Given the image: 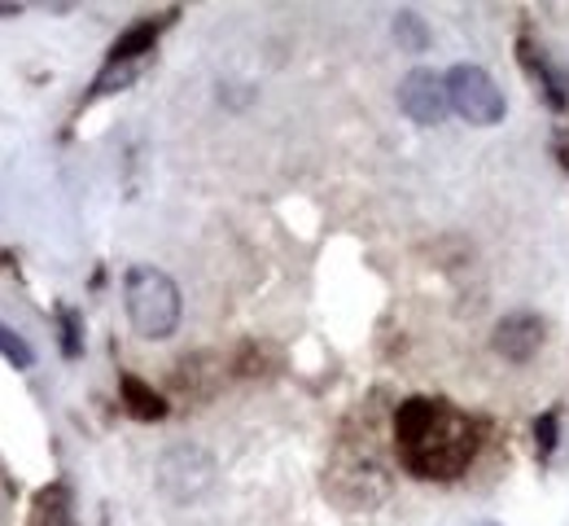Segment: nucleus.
Listing matches in <instances>:
<instances>
[{
    "mask_svg": "<svg viewBox=\"0 0 569 526\" xmlns=\"http://www.w3.org/2000/svg\"><path fill=\"white\" fill-rule=\"evenodd\" d=\"M395 444L417 478H456L473 456V421L438 399H408L395 417Z\"/></svg>",
    "mask_w": 569,
    "mask_h": 526,
    "instance_id": "obj_1",
    "label": "nucleus"
},
{
    "mask_svg": "<svg viewBox=\"0 0 569 526\" xmlns=\"http://www.w3.org/2000/svg\"><path fill=\"white\" fill-rule=\"evenodd\" d=\"M123 307L132 329L149 343L171 338L180 329V286L153 264H137L123 272Z\"/></svg>",
    "mask_w": 569,
    "mask_h": 526,
    "instance_id": "obj_2",
    "label": "nucleus"
},
{
    "mask_svg": "<svg viewBox=\"0 0 569 526\" xmlns=\"http://www.w3.org/2000/svg\"><path fill=\"white\" fill-rule=\"evenodd\" d=\"M447 97H451V110L473 128H496L508 115V101H503L491 71L473 67V62H460V67L447 71Z\"/></svg>",
    "mask_w": 569,
    "mask_h": 526,
    "instance_id": "obj_3",
    "label": "nucleus"
},
{
    "mask_svg": "<svg viewBox=\"0 0 569 526\" xmlns=\"http://www.w3.org/2000/svg\"><path fill=\"white\" fill-rule=\"evenodd\" d=\"M399 110L421 123V128H438L447 115H451V97H447V76L417 67L399 79Z\"/></svg>",
    "mask_w": 569,
    "mask_h": 526,
    "instance_id": "obj_4",
    "label": "nucleus"
},
{
    "mask_svg": "<svg viewBox=\"0 0 569 526\" xmlns=\"http://www.w3.org/2000/svg\"><path fill=\"white\" fill-rule=\"evenodd\" d=\"M543 343H548V325H543L539 311H508L496 325V334H491V347L512 365L535 360Z\"/></svg>",
    "mask_w": 569,
    "mask_h": 526,
    "instance_id": "obj_5",
    "label": "nucleus"
},
{
    "mask_svg": "<svg viewBox=\"0 0 569 526\" xmlns=\"http://www.w3.org/2000/svg\"><path fill=\"white\" fill-rule=\"evenodd\" d=\"M158 469H180V478H167V483H162L171 496H198V492H207V487H211V478H214L207 451H198V448L167 451Z\"/></svg>",
    "mask_w": 569,
    "mask_h": 526,
    "instance_id": "obj_6",
    "label": "nucleus"
},
{
    "mask_svg": "<svg viewBox=\"0 0 569 526\" xmlns=\"http://www.w3.org/2000/svg\"><path fill=\"white\" fill-rule=\"evenodd\" d=\"M521 67H526V76L535 79V88H539V97L552 106V110H566L569 106V88H566V79L557 76V67H552V58H543L530 40H521Z\"/></svg>",
    "mask_w": 569,
    "mask_h": 526,
    "instance_id": "obj_7",
    "label": "nucleus"
},
{
    "mask_svg": "<svg viewBox=\"0 0 569 526\" xmlns=\"http://www.w3.org/2000/svg\"><path fill=\"white\" fill-rule=\"evenodd\" d=\"M27 526H79L74 523L71 487H67V483H49V487H40L36 500H31Z\"/></svg>",
    "mask_w": 569,
    "mask_h": 526,
    "instance_id": "obj_8",
    "label": "nucleus"
},
{
    "mask_svg": "<svg viewBox=\"0 0 569 526\" xmlns=\"http://www.w3.org/2000/svg\"><path fill=\"white\" fill-rule=\"evenodd\" d=\"M123 404L137 421H158L167 413V399L158 390H149L141 377H123Z\"/></svg>",
    "mask_w": 569,
    "mask_h": 526,
    "instance_id": "obj_9",
    "label": "nucleus"
},
{
    "mask_svg": "<svg viewBox=\"0 0 569 526\" xmlns=\"http://www.w3.org/2000/svg\"><path fill=\"white\" fill-rule=\"evenodd\" d=\"M158 31H162V18H149V22H137L114 49H110V62H141V53L153 49V40H158Z\"/></svg>",
    "mask_w": 569,
    "mask_h": 526,
    "instance_id": "obj_10",
    "label": "nucleus"
},
{
    "mask_svg": "<svg viewBox=\"0 0 569 526\" xmlns=\"http://www.w3.org/2000/svg\"><path fill=\"white\" fill-rule=\"evenodd\" d=\"M141 62H106V71H101V79L92 83V92L88 97H106V92H119V88H128V83H137V71Z\"/></svg>",
    "mask_w": 569,
    "mask_h": 526,
    "instance_id": "obj_11",
    "label": "nucleus"
},
{
    "mask_svg": "<svg viewBox=\"0 0 569 526\" xmlns=\"http://www.w3.org/2000/svg\"><path fill=\"white\" fill-rule=\"evenodd\" d=\"M0 356H4L13 369H31V365H36V351H31V343H27L22 334H13L9 325H0Z\"/></svg>",
    "mask_w": 569,
    "mask_h": 526,
    "instance_id": "obj_12",
    "label": "nucleus"
},
{
    "mask_svg": "<svg viewBox=\"0 0 569 526\" xmlns=\"http://www.w3.org/2000/svg\"><path fill=\"white\" fill-rule=\"evenodd\" d=\"M395 36H399V44L412 49V53L429 49V27L417 13H399V18H395Z\"/></svg>",
    "mask_w": 569,
    "mask_h": 526,
    "instance_id": "obj_13",
    "label": "nucleus"
},
{
    "mask_svg": "<svg viewBox=\"0 0 569 526\" xmlns=\"http://www.w3.org/2000/svg\"><path fill=\"white\" fill-rule=\"evenodd\" d=\"M62 347H67V356H79V316L71 307H62Z\"/></svg>",
    "mask_w": 569,
    "mask_h": 526,
    "instance_id": "obj_14",
    "label": "nucleus"
},
{
    "mask_svg": "<svg viewBox=\"0 0 569 526\" xmlns=\"http://www.w3.org/2000/svg\"><path fill=\"white\" fill-rule=\"evenodd\" d=\"M552 150H557V158H561V167L569 171V132H557V137H552Z\"/></svg>",
    "mask_w": 569,
    "mask_h": 526,
    "instance_id": "obj_15",
    "label": "nucleus"
},
{
    "mask_svg": "<svg viewBox=\"0 0 569 526\" xmlns=\"http://www.w3.org/2000/svg\"><path fill=\"white\" fill-rule=\"evenodd\" d=\"M539 448H552V417H543V426H539Z\"/></svg>",
    "mask_w": 569,
    "mask_h": 526,
    "instance_id": "obj_16",
    "label": "nucleus"
}]
</instances>
